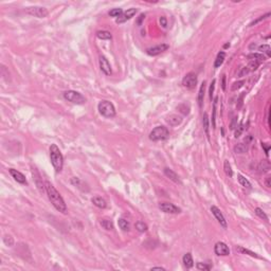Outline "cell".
I'll use <instances>...</instances> for the list:
<instances>
[{
  "instance_id": "cell-1",
  "label": "cell",
  "mask_w": 271,
  "mask_h": 271,
  "mask_svg": "<svg viewBox=\"0 0 271 271\" xmlns=\"http://www.w3.org/2000/svg\"><path fill=\"white\" fill-rule=\"evenodd\" d=\"M44 191H46L49 200L51 201L53 206H54L58 212H60V213H63V214L68 213V208H67V205L65 203L64 198L61 197L60 192L54 188V185H53L52 183H50L49 181H46V182H44Z\"/></svg>"
},
{
  "instance_id": "cell-2",
  "label": "cell",
  "mask_w": 271,
  "mask_h": 271,
  "mask_svg": "<svg viewBox=\"0 0 271 271\" xmlns=\"http://www.w3.org/2000/svg\"><path fill=\"white\" fill-rule=\"evenodd\" d=\"M50 160L56 173H60L63 169L64 157L56 144H51L50 146Z\"/></svg>"
},
{
  "instance_id": "cell-3",
  "label": "cell",
  "mask_w": 271,
  "mask_h": 271,
  "mask_svg": "<svg viewBox=\"0 0 271 271\" xmlns=\"http://www.w3.org/2000/svg\"><path fill=\"white\" fill-rule=\"evenodd\" d=\"M99 112L105 118H113L116 116V108L113 104L109 101H101L97 105Z\"/></svg>"
},
{
  "instance_id": "cell-4",
  "label": "cell",
  "mask_w": 271,
  "mask_h": 271,
  "mask_svg": "<svg viewBox=\"0 0 271 271\" xmlns=\"http://www.w3.org/2000/svg\"><path fill=\"white\" fill-rule=\"evenodd\" d=\"M169 137V131L165 126H157L150 131L149 139L152 141H162Z\"/></svg>"
},
{
  "instance_id": "cell-5",
  "label": "cell",
  "mask_w": 271,
  "mask_h": 271,
  "mask_svg": "<svg viewBox=\"0 0 271 271\" xmlns=\"http://www.w3.org/2000/svg\"><path fill=\"white\" fill-rule=\"evenodd\" d=\"M64 97L69 101V102L73 103V104H76V105H82V104H85L86 103V99L85 96H83L82 93L77 91H74V90H68L64 93Z\"/></svg>"
},
{
  "instance_id": "cell-6",
  "label": "cell",
  "mask_w": 271,
  "mask_h": 271,
  "mask_svg": "<svg viewBox=\"0 0 271 271\" xmlns=\"http://www.w3.org/2000/svg\"><path fill=\"white\" fill-rule=\"evenodd\" d=\"M182 85L186 89H194L197 85V75L194 72H190L183 77Z\"/></svg>"
},
{
  "instance_id": "cell-7",
  "label": "cell",
  "mask_w": 271,
  "mask_h": 271,
  "mask_svg": "<svg viewBox=\"0 0 271 271\" xmlns=\"http://www.w3.org/2000/svg\"><path fill=\"white\" fill-rule=\"evenodd\" d=\"M27 13H29L30 15L35 16L37 18H44L49 15V12L47 9H44L43 7H30L27 8Z\"/></svg>"
},
{
  "instance_id": "cell-8",
  "label": "cell",
  "mask_w": 271,
  "mask_h": 271,
  "mask_svg": "<svg viewBox=\"0 0 271 271\" xmlns=\"http://www.w3.org/2000/svg\"><path fill=\"white\" fill-rule=\"evenodd\" d=\"M159 209L167 214H179L181 212V209L172 202H161L159 205Z\"/></svg>"
},
{
  "instance_id": "cell-9",
  "label": "cell",
  "mask_w": 271,
  "mask_h": 271,
  "mask_svg": "<svg viewBox=\"0 0 271 271\" xmlns=\"http://www.w3.org/2000/svg\"><path fill=\"white\" fill-rule=\"evenodd\" d=\"M137 12H138V10H137L136 8H130V9H128L127 11L123 12L122 15L120 16V17L117 18L116 22H117V23H123V22L129 20V19H131L133 16L136 15Z\"/></svg>"
},
{
  "instance_id": "cell-10",
  "label": "cell",
  "mask_w": 271,
  "mask_h": 271,
  "mask_svg": "<svg viewBox=\"0 0 271 271\" xmlns=\"http://www.w3.org/2000/svg\"><path fill=\"white\" fill-rule=\"evenodd\" d=\"M169 48V44H158V46H155V47H152V48H149L146 50V53L150 56H157V55L161 54L162 52L166 51L167 49Z\"/></svg>"
},
{
  "instance_id": "cell-11",
  "label": "cell",
  "mask_w": 271,
  "mask_h": 271,
  "mask_svg": "<svg viewBox=\"0 0 271 271\" xmlns=\"http://www.w3.org/2000/svg\"><path fill=\"white\" fill-rule=\"evenodd\" d=\"M214 252L217 254V255H221V256H227L230 254V249L225 242H218L215 244L214 247Z\"/></svg>"
},
{
  "instance_id": "cell-12",
  "label": "cell",
  "mask_w": 271,
  "mask_h": 271,
  "mask_svg": "<svg viewBox=\"0 0 271 271\" xmlns=\"http://www.w3.org/2000/svg\"><path fill=\"white\" fill-rule=\"evenodd\" d=\"M211 212H212V214L215 216V218L217 219V221L220 223V226H222L223 228H227V220H226L225 216L222 215L221 211H220L216 206H211Z\"/></svg>"
},
{
  "instance_id": "cell-13",
  "label": "cell",
  "mask_w": 271,
  "mask_h": 271,
  "mask_svg": "<svg viewBox=\"0 0 271 271\" xmlns=\"http://www.w3.org/2000/svg\"><path fill=\"white\" fill-rule=\"evenodd\" d=\"M99 63H100V68H101V70H102V72H104L106 75H110L111 72H112L111 71V66L108 60L104 55H101L100 56Z\"/></svg>"
},
{
  "instance_id": "cell-14",
  "label": "cell",
  "mask_w": 271,
  "mask_h": 271,
  "mask_svg": "<svg viewBox=\"0 0 271 271\" xmlns=\"http://www.w3.org/2000/svg\"><path fill=\"white\" fill-rule=\"evenodd\" d=\"M11 176L14 178V180L17 181L18 183H21V184H27V179H26V176H24L22 173H20L17 169H9Z\"/></svg>"
},
{
  "instance_id": "cell-15",
  "label": "cell",
  "mask_w": 271,
  "mask_h": 271,
  "mask_svg": "<svg viewBox=\"0 0 271 271\" xmlns=\"http://www.w3.org/2000/svg\"><path fill=\"white\" fill-rule=\"evenodd\" d=\"M163 172H164V175H165L167 178H169L172 181H174L175 183H181L179 176L176 174V173L173 171V169H169V167H165V169H163Z\"/></svg>"
},
{
  "instance_id": "cell-16",
  "label": "cell",
  "mask_w": 271,
  "mask_h": 271,
  "mask_svg": "<svg viewBox=\"0 0 271 271\" xmlns=\"http://www.w3.org/2000/svg\"><path fill=\"white\" fill-rule=\"evenodd\" d=\"M32 174H33V179L35 180L36 182V185H37V188L39 189L40 192H43L44 190V183H43V180H41V177H40V174L38 173L37 171H36L35 169H32Z\"/></svg>"
},
{
  "instance_id": "cell-17",
  "label": "cell",
  "mask_w": 271,
  "mask_h": 271,
  "mask_svg": "<svg viewBox=\"0 0 271 271\" xmlns=\"http://www.w3.org/2000/svg\"><path fill=\"white\" fill-rule=\"evenodd\" d=\"M166 121L169 125H172V126H177V125L181 124L182 118H181L180 116H178V114H171V116L166 119Z\"/></svg>"
},
{
  "instance_id": "cell-18",
  "label": "cell",
  "mask_w": 271,
  "mask_h": 271,
  "mask_svg": "<svg viewBox=\"0 0 271 271\" xmlns=\"http://www.w3.org/2000/svg\"><path fill=\"white\" fill-rule=\"evenodd\" d=\"M91 202L96 206H97L99 209H105L106 206H107V203H106L105 199H103L102 197H99V196L92 197Z\"/></svg>"
},
{
  "instance_id": "cell-19",
  "label": "cell",
  "mask_w": 271,
  "mask_h": 271,
  "mask_svg": "<svg viewBox=\"0 0 271 271\" xmlns=\"http://www.w3.org/2000/svg\"><path fill=\"white\" fill-rule=\"evenodd\" d=\"M247 57L249 58L251 61H255V63H258V64H262L263 61L266 60V57L263 54H261V53H251Z\"/></svg>"
},
{
  "instance_id": "cell-20",
  "label": "cell",
  "mask_w": 271,
  "mask_h": 271,
  "mask_svg": "<svg viewBox=\"0 0 271 271\" xmlns=\"http://www.w3.org/2000/svg\"><path fill=\"white\" fill-rule=\"evenodd\" d=\"M205 91H206V82H203L202 84H201V86L199 88V92H198V97H197L198 105H199V107H202V105H203V100H205Z\"/></svg>"
},
{
  "instance_id": "cell-21",
  "label": "cell",
  "mask_w": 271,
  "mask_h": 271,
  "mask_svg": "<svg viewBox=\"0 0 271 271\" xmlns=\"http://www.w3.org/2000/svg\"><path fill=\"white\" fill-rule=\"evenodd\" d=\"M256 169H258V173H266L270 169V162L268 160H263L258 164Z\"/></svg>"
},
{
  "instance_id": "cell-22",
  "label": "cell",
  "mask_w": 271,
  "mask_h": 271,
  "mask_svg": "<svg viewBox=\"0 0 271 271\" xmlns=\"http://www.w3.org/2000/svg\"><path fill=\"white\" fill-rule=\"evenodd\" d=\"M182 262H183V265L188 268V269H190V268H192L193 266H194V261H193L191 253L184 254L183 258H182Z\"/></svg>"
},
{
  "instance_id": "cell-23",
  "label": "cell",
  "mask_w": 271,
  "mask_h": 271,
  "mask_svg": "<svg viewBox=\"0 0 271 271\" xmlns=\"http://www.w3.org/2000/svg\"><path fill=\"white\" fill-rule=\"evenodd\" d=\"M225 58H226V53L225 52H219L216 56V60H215V63H214V68H219L220 66L223 64L225 61Z\"/></svg>"
},
{
  "instance_id": "cell-24",
  "label": "cell",
  "mask_w": 271,
  "mask_h": 271,
  "mask_svg": "<svg viewBox=\"0 0 271 271\" xmlns=\"http://www.w3.org/2000/svg\"><path fill=\"white\" fill-rule=\"evenodd\" d=\"M96 37L99 38V39L107 40V39H111V38H112V35H111V33L108 32V31H97Z\"/></svg>"
},
{
  "instance_id": "cell-25",
  "label": "cell",
  "mask_w": 271,
  "mask_h": 271,
  "mask_svg": "<svg viewBox=\"0 0 271 271\" xmlns=\"http://www.w3.org/2000/svg\"><path fill=\"white\" fill-rule=\"evenodd\" d=\"M100 223H101V226H102V227L105 229V230H107V231L113 230V223H112V221H111L110 219L103 218V219H101Z\"/></svg>"
},
{
  "instance_id": "cell-26",
  "label": "cell",
  "mask_w": 271,
  "mask_h": 271,
  "mask_svg": "<svg viewBox=\"0 0 271 271\" xmlns=\"http://www.w3.org/2000/svg\"><path fill=\"white\" fill-rule=\"evenodd\" d=\"M202 124H203V130L206 133V136L208 137V139L210 140V133H209V117L208 113H205L202 117Z\"/></svg>"
},
{
  "instance_id": "cell-27",
  "label": "cell",
  "mask_w": 271,
  "mask_h": 271,
  "mask_svg": "<svg viewBox=\"0 0 271 271\" xmlns=\"http://www.w3.org/2000/svg\"><path fill=\"white\" fill-rule=\"evenodd\" d=\"M118 223H119V227H120V229H122V231H124V232L129 231V229H130V225H129V222H128L126 219H124V218H120V219L118 220Z\"/></svg>"
},
{
  "instance_id": "cell-28",
  "label": "cell",
  "mask_w": 271,
  "mask_h": 271,
  "mask_svg": "<svg viewBox=\"0 0 271 271\" xmlns=\"http://www.w3.org/2000/svg\"><path fill=\"white\" fill-rule=\"evenodd\" d=\"M135 227L137 229V231L140 232V233H144V232L147 231V229H149V227H147V225L143 221H141V220H139V221L136 222Z\"/></svg>"
},
{
  "instance_id": "cell-29",
  "label": "cell",
  "mask_w": 271,
  "mask_h": 271,
  "mask_svg": "<svg viewBox=\"0 0 271 271\" xmlns=\"http://www.w3.org/2000/svg\"><path fill=\"white\" fill-rule=\"evenodd\" d=\"M236 250L238 251V252L242 253V254H248V255L252 256V258H259V256H258L255 252H252V251H250V250H248V249H245V248H242V247H236Z\"/></svg>"
},
{
  "instance_id": "cell-30",
  "label": "cell",
  "mask_w": 271,
  "mask_h": 271,
  "mask_svg": "<svg viewBox=\"0 0 271 271\" xmlns=\"http://www.w3.org/2000/svg\"><path fill=\"white\" fill-rule=\"evenodd\" d=\"M237 179H238V181H239V183L242 184V186H244V188H247V189H251V183H250V181L248 180V179H246V178L244 177V176H242V175H237Z\"/></svg>"
},
{
  "instance_id": "cell-31",
  "label": "cell",
  "mask_w": 271,
  "mask_h": 271,
  "mask_svg": "<svg viewBox=\"0 0 271 271\" xmlns=\"http://www.w3.org/2000/svg\"><path fill=\"white\" fill-rule=\"evenodd\" d=\"M248 150V146L244 143H239L235 145V147H234V152H235L236 154H244Z\"/></svg>"
},
{
  "instance_id": "cell-32",
  "label": "cell",
  "mask_w": 271,
  "mask_h": 271,
  "mask_svg": "<svg viewBox=\"0 0 271 271\" xmlns=\"http://www.w3.org/2000/svg\"><path fill=\"white\" fill-rule=\"evenodd\" d=\"M217 102H218V97H215L214 102H213V117H212V125H213V128L216 126V106H217Z\"/></svg>"
},
{
  "instance_id": "cell-33",
  "label": "cell",
  "mask_w": 271,
  "mask_h": 271,
  "mask_svg": "<svg viewBox=\"0 0 271 271\" xmlns=\"http://www.w3.org/2000/svg\"><path fill=\"white\" fill-rule=\"evenodd\" d=\"M223 169H225L226 175L229 176V177H232V176H233V171H232V167L228 160H226L225 163H223Z\"/></svg>"
},
{
  "instance_id": "cell-34",
  "label": "cell",
  "mask_w": 271,
  "mask_h": 271,
  "mask_svg": "<svg viewBox=\"0 0 271 271\" xmlns=\"http://www.w3.org/2000/svg\"><path fill=\"white\" fill-rule=\"evenodd\" d=\"M177 109L180 111L181 113L184 114V116H188V114L190 113V107L189 105L186 104H180L177 106Z\"/></svg>"
},
{
  "instance_id": "cell-35",
  "label": "cell",
  "mask_w": 271,
  "mask_h": 271,
  "mask_svg": "<svg viewBox=\"0 0 271 271\" xmlns=\"http://www.w3.org/2000/svg\"><path fill=\"white\" fill-rule=\"evenodd\" d=\"M258 51L262 53H265V54H267V56H270L271 55V49L270 47L268 46V44H262V46L258 47Z\"/></svg>"
},
{
  "instance_id": "cell-36",
  "label": "cell",
  "mask_w": 271,
  "mask_h": 271,
  "mask_svg": "<svg viewBox=\"0 0 271 271\" xmlns=\"http://www.w3.org/2000/svg\"><path fill=\"white\" fill-rule=\"evenodd\" d=\"M254 211H255V214L258 215L259 218H262L263 220H265V221H268V216L261 208H255V210Z\"/></svg>"
},
{
  "instance_id": "cell-37",
  "label": "cell",
  "mask_w": 271,
  "mask_h": 271,
  "mask_svg": "<svg viewBox=\"0 0 271 271\" xmlns=\"http://www.w3.org/2000/svg\"><path fill=\"white\" fill-rule=\"evenodd\" d=\"M71 183L73 184V185L77 186V188H79V189H81V190H82V191H85V189L83 188L84 183L80 180V178L73 177V178H72V179H71Z\"/></svg>"
},
{
  "instance_id": "cell-38",
  "label": "cell",
  "mask_w": 271,
  "mask_h": 271,
  "mask_svg": "<svg viewBox=\"0 0 271 271\" xmlns=\"http://www.w3.org/2000/svg\"><path fill=\"white\" fill-rule=\"evenodd\" d=\"M123 14V10L120 9V8H118V9H112L109 12V16H111V17H120Z\"/></svg>"
},
{
  "instance_id": "cell-39",
  "label": "cell",
  "mask_w": 271,
  "mask_h": 271,
  "mask_svg": "<svg viewBox=\"0 0 271 271\" xmlns=\"http://www.w3.org/2000/svg\"><path fill=\"white\" fill-rule=\"evenodd\" d=\"M270 16V13H267V14H265V15H263V16H261V17H258V19H255V20H253L252 22H251V23L249 24V27H252V26H255L256 23H258V22H259V21H262V20H264V19H266L267 17H269Z\"/></svg>"
},
{
  "instance_id": "cell-40",
  "label": "cell",
  "mask_w": 271,
  "mask_h": 271,
  "mask_svg": "<svg viewBox=\"0 0 271 271\" xmlns=\"http://www.w3.org/2000/svg\"><path fill=\"white\" fill-rule=\"evenodd\" d=\"M3 242L4 244L7 246H9V247H12V246L14 245V241H13V237L10 236V235H5L3 237Z\"/></svg>"
},
{
  "instance_id": "cell-41",
  "label": "cell",
  "mask_w": 271,
  "mask_h": 271,
  "mask_svg": "<svg viewBox=\"0 0 271 271\" xmlns=\"http://www.w3.org/2000/svg\"><path fill=\"white\" fill-rule=\"evenodd\" d=\"M244 84H245V81H238V82H235V83L233 84V85H232L231 89H232L233 91H235V90H237V89L242 88V86H244Z\"/></svg>"
},
{
  "instance_id": "cell-42",
  "label": "cell",
  "mask_w": 271,
  "mask_h": 271,
  "mask_svg": "<svg viewBox=\"0 0 271 271\" xmlns=\"http://www.w3.org/2000/svg\"><path fill=\"white\" fill-rule=\"evenodd\" d=\"M258 66H259V64H258V63H255V61H251L250 60V63H249V65H248V70L249 71H254V70H256V69L258 68Z\"/></svg>"
},
{
  "instance_id": "cell-43",
  "label": "cell",
  "mask_w": 271,
  "mask_h": 271,
  "mask_svg": "<svg viewBox=\"0 0 271 271\" xmlns=\"http://www.w3.org/2000/svg\"><path fill=\"white\" fill-rule=\"evenodd\" d=\"M211 268H212L211 266L203 264V263H197V269L198 270H210Z\"/></svg>"
},
{
  "instance_id": "cell-44",
  "label": "cell",
  "mask_w": 271,
  "mask_h": 271,
  "mask_svg": "<svg viewBox=\"0 0 271 271\" xmlns=\"http://www.w3.org/2000/svg\"><path fill=\"white\" fill-rule=\"evenodd\" d=\"M215 83H216V81L213 80L211 83V86H210V99L212 100V97H213V92H214V88H215Z\"/></svg>"
},
{
  "instance_id": "cell-45",
  "label": "cell",
  "mask_w": 271,
  "mask_h": 271,
  "mask_svg": "<svg viewBox=\"0 0 271 271\" xmlns=\"http://www.w3.org/2000/svg\"><path fill=\"white\" fill-rule=\"evenodd\" d=\"M262 147L265 149V154L268 157L269 156V149H270V145H266V143H262Z\"/></svg>"
},
{
  "instance_id": "cell-46",
  "label": "cell",
  "mask_w": 271,
  "mask_h": 271,
  "mask_svg": "<svg viewBox=\"0 0 271 271\" xmlns=\"http://www.w3.org/2000/svg\"><path fill=\"white\" fill-rule=\"evenodd\" d=\"M242 130H244L242 126H238V127H237V129L235 130V138H237V137H239V136L242 135Z\"/></svg>"
},
{
  "instance_id": "cell-47",
  "label": "cell",
  "mask_w": 271,
  "mask_h": 271,
  "mask_svg": "<svg viewBox=\"0 0 271 271\" xmlns=\"http://www.w3.org/2000/svg\"><path fill=\"white\" fill-rule=\"evenodd\" d=\"M160 23H161V26L163 27V28H166V26H167V20H166V18L164 17V16H162V17L160 18Z\"/></svg>"
},
{
  "instance_id": "cell-48",
  "label": "cell",
  "mask_w": 271,
  "mask_h": 271,
  "mask_svg": "<svg viewBox=\"0 0 271 271\" xmlns=\"http://www.w3.org/2000/svg\"><path fill=\"white\" fill-rule=\"evenodd\" d=\"M248 72H249V70H248V68H247V67H244V68H242V71H241V72H239V73H238V75H239V76H242V75L247 74Z\"/></svg>"
},
{
  "instance_id": "cell-49",
  "label": "cell",
  "mask_w": 271,
  "mask_h": 271,
  "mask_svg": "<svg viewBox=\"0 0 271 271\" xmlns=\"http://www.w3.org/2000/svg\"><path fill=\"white\" fill-rule=\"evenodd\" d=\"M236 121H237V118H234V119H233V121H232V123H231V129H234V128H235V127H237V125H236Z\"/></svg>"
},
{
  "instance_id": "cell-50",
  "label": "cell",
  "mask_w": 271,
  "mask_h": 271,
  "mask_svg": "<svg viewBox=\"0 0 271 271\" xmlns=\"http://www.w3.org/2000/svg\"><path fill=\"white\" fill-rule=\"evenodd\" d=\"M221 88L222 90H226V75H222V83H221Z\"/></svg>"
},
{
  "instance_id": "cell-51",
  "label": "cell",
  "mask_w": 271,
  "mask_h": 271,
  "mask_svg": "<svg viewBox=\"0 0 271 271\" xmlns=\"http://www.w3.org/2000/svg\"><path fill=\"white\" fill-rule=\"evenodd\" d=\"M265 184H266L267 188H270V186H271V184H270V177H267V178H266V180H265Z\"/></svg>"
},
{
  "instance_id": "cell-52",
  "label": "cell",
  "mask_w": 271,
  "mask_h": 271,
  "mask_svg": "<svg viewBox=\"0 0 271 271\" xmlns=\"http://www.w3.org/2000/svg\"><path fill=\"white\" fill-rule=\"evenodd\" d=\"M152 270H165V268H163V267H153Z\"/></svg>"
},
{
  "instance_id": "cell-53",
  "label": "cell",
  "mask_w": 271,
  "mask_h": 271,
  "mask_svg": "<svg viewBox=\"0 0 271 271\" xmlns=\"http://www.w3.org/2000/svg\"><path fill=\"white\" fill-rule=\"evenodd\" d=\"M228 47H230V44H226L225 46H223V48H228Z\"/></svg>"
}]
</instances>
